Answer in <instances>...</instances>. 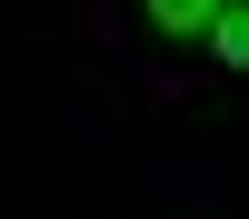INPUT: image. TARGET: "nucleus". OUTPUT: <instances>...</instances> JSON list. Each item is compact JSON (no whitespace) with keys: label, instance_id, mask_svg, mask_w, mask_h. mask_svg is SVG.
Returning a JSON list of instances; mask_svg holds the SVG:
<instances>
[{"label":"nucleus","instance_id":"2","mask_svg":"<svg viewBox=\"0 0 249 219\" xmlns=\"http://www.w3.org/2000/svg\"><path fill=\"white\" fill-rule=\"evenodd\" d=\"M199 50H210L219 70L249 80V0H219V20H210V40H199Z\"/></svg>","mask_w":249,"mask_h":219},{"label":"nucleus","instance_id":"1","mask_svg":"<svg viewBox=\"0 0 249 219\" xmlns=\"http://www.w3.org/2000/svg\"><path fill=\"white\" fill-rule=\"evenodd\" d=\"M140 20H150L160 40H210V20H219V0H140Z\"/></svg>","mask_w":249,"mask_h":219}]
</instances>
